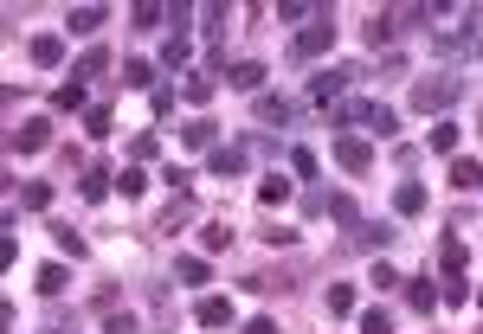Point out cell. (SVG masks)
Segmentation results:
<instances>
[{
	"label": "cell",
	"mask_w": 483,
	"mask_h": 334,
	"mask_svg": "<svg viewBox=\"0 0 483 334\" xmlns=\"http://www.w3.org/2000/svg\"><path fill=\"white\" fill-rule=\"evenodd\" d=\"M252 116H258V123H278V129H284L290 116H297V103H290V97H258V103H252Z\"/></svg>",
	"instance_id": "obj_12"
},
{
	"label": "cell",
	"mask_w": 483,
	"mask_h": 334,
	"mask_svg": "<svg viewBox=\"0 0 483 334\" xmlns=\"http://www.w3.org/2000/svg\"><path fill=\"white\" fill-rule=\"evenodd\" d=\"M77 193H85L91 206H103V200L117 193V174H110V167H91V174H85V187H77Z\"/></svg>",
	"instance_id": "obj_13"
},
{
	"label": "cell",
	"mask_w": 483,
	"mask_h": 334,
	"mask_svg": "<svg viewBox=\"0 0 483 334\" xmlns=\"http://www.w3.org/2000/svg\"><path fill=\"white\" fill-rule=\"evenodd\" d=\"M149 84H155V65H142V59L123 65V91H149Z\"/></svg>",
	"instance_id": "obj_31"
},
{
	"label": "cell",
	"mask_w": 483,
	"mask_h": 334,
	"mask_svg": "<svg viewBox=\"0 0 483 334\" xmlns=\"http://www.w3.org/2000/svg\"><path fill=\"white\" fill-rule=\"evenodd\" d=\"M206 167H213V174H220V180L246 174V148H213V155H206Z\"/></svg>",
	"instance_id": "obj_18"
},
{
	"label": "cell",
	"mask_w": 483,
	"mask_h": 334,
	"mask_svg": "<svg viewBox=\"0 0 483 334\" xmlns=\"http://www.w3.org/2000/svg\"><path fill=\"white\" fill-rule=\"evenodd\" d=\"M129 20H136L142 33H149V26H161V20H168V7H149V0H142V7H129Z\"/></svg>",
	"instance_id": "obj_41"
},
{
	"label": "cell",
	"mask_w": 483,
	"mask_h": 334,
	"mask_svg": "<svg viewBox=\"0 0 483 334\" xmlns=\"http://www.w3.org/2000/svg\"><path fill=\"white\" fill-rule=\"evenodd\" d=\"M213 91H220V84H213V71H187V84H181L187 103H213Z\"/></svg>",
	"instance_id": "obj_21"
},
{
	"label": "cell",
	"mask_w": 483,
	"mask_h": 334,
	"mask_svg": "<svg viewBox=\"0 0 483 334\" xmlns=\"http://www.w3.org/2000/svg\"><path fill=\"white\" fill-rule=\"evenodd\" d=\"M129 155H136V167H142V161L161 155V142H155V135H136V142H129Z\"/></svg>",
	"instance_id": "obj_43"
},
{
	"label": "cell",
	"mask_w": 483,
	"mask_h": 334,
	"mask_svg": "<svg viewBox=\"0 0 483 334\" xmlns=\"http://www.w3.org/2000/svg\"><path fill=\"white\" fill-rule=\"evenodd\" d=\"M342 123H367L374 135H381V142H387V135L399 129V116H393L387 103H348V109H342Z\"/></svg>",
	"instance_id": "obj_3"
},
{
	"label": "cell",
	"mask_w": 483,
	"mask_h": 334,
	"mask_svg": "<svg viewBox=\"0 0 483 334\" xmlns=\"http://www.w3.org/2000/svg\"><path fill=\"white\" fill-rule=\"evenodd\" d=\"M464 264H471V250H464L458 238H445V244H439V270H445V276H464Z\"/></svg>",
	"instance_id": "obj_22"
},
{
	"label": "cell",
	"mask_w": 483,
	"mask_h": 334,
	"mask_svg": "<svg viewBox=\"0 0 483 334\" xmlns=\"http://www.w3.org/2000/svg\"><path fill=\"white\" fill-rule=\"evenodd\" d=\"M200 250H232V232L226 226H200Z\"/></svg>",
	"instance_id": "obj_38"
},
{
	"label": "cell",
	"mask_w": 483,
	"mask_h": 334,
	"mask_svg": "<svg viewBox=\"0 0 483 334\" xmlns=\"http://www.w3.org/2000/svg\"><path fill=\"white\" fill-rule=\"evenodd\" d=\"M142 187H149V174H142V167H123V174H117V193H123V200H136Z\"/></svg>",
	"instance_id": "obj_37"
},
{
	"label": "cell",
	"mask_w": 483,
	"mask_h": 334,
	"mask_svg": "<svg viewBox=\"0 0 483 334\" xmlns=\"http://www.w3.org/2000/svg\"><path fill=\"white\" fill-rule=\"evenodd\" d=\"M322 7H310V0H278V20H316Z\"/></svg>",
	"instance_id": "obj_40"
},
{
	"label": "cell",
	"mask_w": 483,
	"mask_h": 334,
	"mask_svg": "<svg viewBox=\"0 0 483 334\" xmlns=\"http://www.w3.org/2000/svg\"><path fill=\"white\" fill-rule=\"evenodd\" d=\"M103 71H110V52H103V45H91L85 59L71 65V84H91V77H103Z\"/></svg>",
	"instance_id": "obj_15"
},
{
	"label": "cell",
	"mask_w": 483,
	"mask_h": 334,
	"mask_svg": "<svg viewBox=\"0 0 483 334\" xmlns=\"http://www.w3.org/2000/svg\"><path fill=\"white\" fill-rule=\"evenodd\" d=\"M52 334H59V328H52Z\"/></svg>",
	"instance_id": "obj_48"
},
{
	"label": "cell",
	"mask_w": 483,
	"mask_h": 334,
	"mask_svg": "<svg viewBox=\"0 0 483 334\" xmlns=\"http://www.w3.org/2000/svg\"><path fill=\"white\" fill-rule=\"evenodd\" d=\"M348 77H355L348 65H322V71L310 77V103H329V97H342V91H348Z\"/></svg>",
	"instance_id": "obj_6"
},
{
	"label": "cell",
	"mask_w": 483,
	"mask_h": 334,
	"mask_svg": "<svg viewBox=\"0 0 483 334\" xmlns=\"http://www.w3.org/2000/svg\"><path fill=\"white\" fill-rule=\"evenodd\" d=\"M20 206H26V212H45V206H52V187H45V180H26V187H20Z\"/></svg>",
	"instance_id": "obj_30"
},
{
	"label": "cell",
	"mask_w": 483,
	"mask_h": 334,
	"mask_svg": "<svg viewBox=\"0 0 483 334\" xmlns=\"http://www.w3.org/2000/svg\"><path fill=\"white\" fill-rule=\"evenodd\" d=\"M290 167H297V180H316V174H322L316 148H290Z\"/></svg>",
	"instance_id": "obj_36"
},
{
	"label": "cell",
	"mask_w": 483,
	"mask_h": 334,
	"mask_svg": "<svg viewBox=\"0 0 483 334\" xmlns=\"http://www.w3.org/2000/svg\"><path fill=\"white\" fill-rule=\"evenodd\" d=\"M110 123H117V116H110V103H91V109H85V135H97V142L110 135Z\"/></svg>",
	"instance_id": "obj_29"
},
{
	"label": "cell",
	"mask_w": 483,
	"mask_h": 334,
	"mask_svg": "<svg viewBox=\"0 0 483 334\" xmlns=\"http://www.w3.org/2000/svg\"><path fill=\"white\" fill-rule=\"evenodd\" d=\"M322 309H329V315H355V283H329Z\"/></svg>",
	"instance_id": "obj_23"
},
{
	"label": "cell",
	"mask_w": 483,
	"mask_h": 334,
	"mask_svg": "<svg viewBox=\"0 0 483 334\" xmlns=\"http://www.w3.org/2000/svg\"><path fill=\"white\" fill-rule=\"evenodd\" d=\"M393 33H399V20H393V13H374V20L361 26V39H367V52H387V45H393Z\"/></svg>",
	"instance_id": "obj_10"
},
{
	"label": "cell",
	"mask_w": 483,
	"mask_h": 334,
	"mask_svg": "<svg viewBox=\"0 0 483 334\" xmlns=\"http://www.w3.org/2000/svg\"><path fill=\"white\" fill-rule=\"evenodd\" d=\"M226 84H232V91H252V97H264V65H258V59H238V65L226 71Z\"/></svg>",
	"instance_id": "obj_9"
},
{
	"label": "cell",
	"mask_w": 483,
	"mask_h": 334,
	"mask_svg": "<svg viewBox=\"0 0 483 334\" xmlns=\"http://www.w3.org/2000/svg\"><path fill=\"white\" fill-rule=\"evenodd\" d=\"M335 161L348 167V174H367V167H374V148L361 142V135H342V142H335Z\"/></svg>",
	"instance_id": "obj_8"
},
{
	"label": "cell",
	"mask_w": 483,
	"mask_h": 334,
	"mask_svg": "<svg viewBox=\"0 0 483 334\" xmlns=\"http://www.w3.org/2000/svg\"><path fill=\"white\" fill-rule=\"evenodd\" d=\"M174 276H181L187 290H200V283H206L213 270H206V258H174Z\"/></svg>",
	"instance_id": "obj_27"
},
{
	"label": "cell",
	"mask_w": 483,
	"mask_h": 334,
	"mask_svg": "<svg viewBox=\"0 0 483 334\" xmlns=\"http://www.w3.org/2000/svg\"><path fill=\"white\" fill-rule=\"evenodd\" d=\"M103 334H136V315H110V322H103Z\"/></svg>",
	"instance_id": "obj_45"
},
{
	"label": "cell",
	"mask_w": 483,
	"mask_h": 334,
	"mask_svg": "<svg viewBox=\"0 0 483 334\" xmlns=\"http://www.w3.org/2000/svg\"><path fill=\"white\" fill-rule=\"evenodd\" d=\"M393 212H399V219H419V212H425V187H419V180H399V187H393Z\"/></svg>",
	"instance_id": "obj_11"
},
{
	"label": "cell",
	"mask_w": 483,
	"mask_h": 334,
	"mask_svg": "<svg viewBox=\"0 0 483 334\" xmlns=\"http://www.w3.org/2000/svg\"><path fill=\"white\" fill-rule=\"evenodd\" d=\"M33 290H39V296H65V290H71V276H65V264H39V276H33Z\"/></svg>",
	"instance_id": "obj_20"
},
{
	"label": "cell",
	"mask_w": 483,
	"mask_h": 334,
	"mask_svg": "<svg viewBox=\"0 0 483 334\" xmlns=\"http://www.w3.org/2000/svg\"><path fill=\"white\" fill-rule=\"evenodd\" d=\"M367 283H374V290H381V296H387V290H399V283H407V276H399V270H393V264L381 258V264H374V270H367Z\"/></svg>",
	"instance_id": "obj_32"
},
{
	"label": "cell",
	"mask_w": 483,
	"mask_h": 334,
	"mask_svg": "<svg viewBox=\"0 0 483 334\" xmlns=\"http://www.w3.org/2000/svg\"><path fill=\"white\" fill-rule=\"evenodd\" d=\"M187 59H194V45H187V33H168V45H161V65H187Z\"/></svg>",
	"instance_id": "obj_28"
},
{
	"label": "cell",
	"mask_w": 483,
	"mask_h": 334,
	"mask_svg": "<svg viewBox=\"0 0 483 334\" xmlns=\"http://www.w3.org/2000/svg\"><path fill=\"white\" fill-rule=\"evenodd\" d=\"M407 302H413L419 315H432V309H439V290H432V276H407Z\"/></svg>",
	"instance_id": "obj_17"
},
{
	"label": "cell",
	"mask_w": 483,
	"mask_h": 334,
	"mask_svg": "<svg viewBox=\"0 0 483 334\" xmlns=\"http://www.w3.org/2000/svg\"><path fill=\"white\" fill-rule=\"evenodd\" d=\"M103 20H110L103 7H71V20H65V26H71L77 39H97V33H103Z\"/></svg>",
	"instance_id": "obj_14"
},
{
	"label": "cell",
	"mask_w": 483,
	"mask_h": 334,
	"mask_svg": "<svg viewBox=\"0 0 483 334\" xmlns=\"http://www.w3.org/2000/svg\"><path fill=\"white\" fill-rule=\"evenodd\" d=\"M45 142H52V123H45V116H26V123L7 135V148H13V155H39Z\"/></svg>",
	"instance_id": "obj_5"
},
{
	"label": "cell",
	"mask_w": 483,
	"mask_h": 334,
	"mask_svg": "<svg viewBox=\"0 0 483 334\" xmlns=\"http://www.w3.org/2000/svg\"><path fill=\"white\" fill-rule=\"evenodd\" d=\"M258 206H290V180H284V174L258 180Z\"/></svg>",
	"instance_id": "obj_26"
},
{
	"label": "cell",
	"mask_w": 483,
	"mask_h": 334,
	"mask_svg": "<svg viewBox=\"0 0 483 334\" xmlns=\"http://www.w3.org/2000/svg\"><path fill=\"white\" fill-rule=\"evenodd\" d=\"M246 334H278V322H271V315H252V322H246Z\"/></svg>",
	"instance_id": "obj_46"
},
{
	"label": "cell",
	"mask_w": 483,
	"mask_h": 334,
	"mask_svg": "<svg viewBox=\"0 0 483 334\" xmlns=\"http://www.w3.org/2000/svg\"><path fill=\"white\" fill-rule=\"evenodd\" d=\"M213 135H220V123H206V116H194V123L181 129V142H187V148H206V155H213V148H220V142H213Z\"/></svg>",
	"instance_id": "obj_19"
},
{
	"label": "cell",
	"mask_w": 483,
	"mask_h": 334,
	"mask_svg": "<svg viewBox=\"0 0 483 334\" xmlns=\"http://www.w3.org/2000/svg\"><path fill=\"white\" fill-rule=\"evenodd\" d=\"M451 187H458V193H477V187H483V161L458 155V161H451Z\"/></svg>",
	"instance_id": "obj_16"
},
{
	"label": "cell",
	"mask_w": 483,
	"mask_h": 334,
	"mask_svg": "<svg viewBox=\"0 0 483 334\" xmlns=\"http://www.w3.org/2000/svg\"><path fill=\"white\" fill-rule=\"evenodd\" d=\"M451 103H458V77H451V71H432V77L413 84V109H419V116H445Z\"/></svg>",
	"instance_id": "obj_1"
},
{
	"label": "cell",
	"mask_w": 483,
	"mask_h": 334,
	"mask_svg": "<svg viewBox=\"0 0 483 334\" xmlns=\"http://www.w3.org/2000/svg\"><path fill=\"white\" fill-rule=\"evenodd\" d=\"M26 59H33L39 71H59L65 65V33H33L26 39Z\"/></svg>",
	"instance_id": "obj_4"
},
{
	"label": "cell",
	"mask_w": 483,
	"mask_h": 334,
	"mask_svg": "<svg viewBox=\"0 0 483 334\" xmlns=\"http://www.w3.org/2000/svg\"><path fill=\"white\" fill-rule=\"evenodd\" d=\"M477 309H483V296H477Z\"/></svg>",
	"instance_id": "obj_47"
},
{
	"label": "cell",
	"mask_w": 483,
	"mask_h": 334,
	"mask_svg": "<svg viewBox=\"0 0 483 334\" xmlns=\"http://www.w3.org/2000/svg\"><path fill=\"white\" fill-rule=\"evenodd\" d=\"M194 322H200V328H232L238 309H232V296H200V302H194Z\"/></svg>",
	"instance_id": "obj_7"
},
{
	"label": "cell",
	"mask_w": 483,
	"mask_h": 334,
	"mask_svg": "<svg viewBox=\"0 0 483 334\" xmlns=\"http://www.w3.org/2000/svg\"><path fill=\"white\" fill-rule=\"evenodd\" d=\"M181 219H194V200H187V193H174V206H168V219H161V226H168V232H174V226H181Z\"/></svg>",
	"instance_id": "obj_42"
},
{
	"label": "cell",
	"mask_w": 483,
	"mask_h": 334,
	"mask_svg": "<svg viewBox=\"0 0 483 334\" xmlns=\"http://www.w3.org/2000/svg\"><path fill=\"white\" fill-rule=\"evenodd\" d=\"M432 155H458V123H451V116L432 123Z\"/></svg>",
	"instance_id": "obj_25"
},
{
	"label": "cell",
	"mask_w": 483,
	"mask_h": 334,
	"mask_svg": "<svg viewBox=\"0 0 483 334\" xmlns=\"http://www.w3.org/2000/svg\"><path fill=\"white\" fill-rule=\"evenodd\" d=\"M335 45V13L329 7H322L310 26H303V33L297 39H290V59H297V65H310V59H322V52H329Z\"/></svg>",
	"instance_id": "obj_2"
},
{
	"label": "cell",
	"mask_w": 483,
	"mask_h": 334,
	"mask_svg": "<svg viewBox=\"0 0 483 334\" xmlns=\"http://www.w3.org/2000/svg\"><path fill=\"white\" fill-rule=\"evenodd\" d=\"M355 244L361 250H387L393 244V226H374V219H367V226H355Z\"/></svg>",
	"instance_id": "obj_24"
},
{
	"label": "cell",
	"mask_w": 483,
	"mask_h": 334,
	"mask_svg": "<svg viewBox=\"0 0 483 334\" xmlns=\"http://www.w3.org/2000/svg\"><path fill=\"white\" fill-rule=\"evenodd\" d=\"M329 219H335V226H361V212H355L348 193H329Z\"/></svg>",
	"instance_id": "obj_34"
},
{
	"label": "cell",
	"mask_w": 483,
	"mask_h": 334,
	"mask_svg": "<svg viewBox=\"0 0 483 334\" xmlns=\"http://www.w3.org/2000/svg\"><path fill=\"white\" fill-rule=\"evenodd\" d=\"M361 334H393V322H387V309H367V315H361Z\"/></svg>",
	"instance_id": "obj_44"
},
{
	"label": "cell",
	"mask_w": 483,
	"mask_h": 334,
	"mask_svg": "<svg viewBox=\"0 0 483 334\" xmlns=\"http://www.w3.org/2000/svg\"><path fill=\"white\" fill-rule=\"evenodd\" d=\"M439 302H445V309H464V302H471V283H464V276H445Z\"/></svg>",
	"instance_id": "obj_33"
},
{
	"label": "cell",
	"mask_w": 483,
	"mask_h": 334,
	"mask_svg": "<svg viewBox=\"0 0 483 334\" xmlns=\"http://www.w3.org/2000/svg\"><path fill=\"white\" fill-rule=\"evenodd\" d=\"M52 244H59V250H65V258H85V250H91L85 238H77V232H71V226H52Z\"/></svg>",
	"instance_id": "obj_35"
},
{
	"label": "cell",
	"mask_w": 483,
	"mask_h": 334,
	"mask_svg": "<svg viewBox=\"0 0 483 334\" xmlns=\"http://www.w3.org/2000/svg\"><path fill=\"white\" fill-rule=\"evenodd\" d=\"M52 103H59V109H85V84H59Z\"/></svg>",
	"instance_id": "obj_39"
}]
</instances>
